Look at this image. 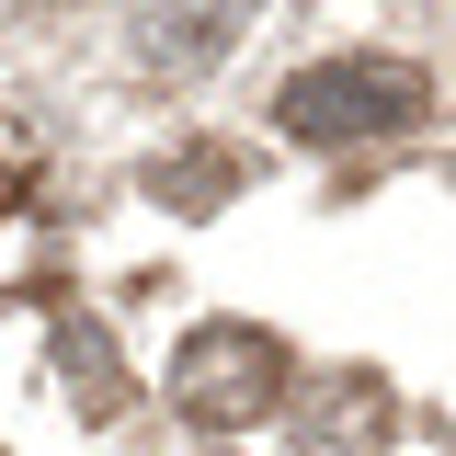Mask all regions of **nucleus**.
<instances>
[{"label":"nucleus","mask_w":456,"mask_h":456,"mask_svg":"<svg viewBox=\"0 0 456 456\" xmlns=\"http://www.w3.org/2000/svg\"><path fill=\"white\" fill-rule=\"evenodd\" d=\"M57 377H69V411H80V422H114V411H126L114 331H92V320H57Z\"/></svg>","instance_id":"3"},{"label":"nucleus","mask_w":456,"mask_h":456,"mask_svg":"<svg viewBox=\"0 0 456 456\" xmlns=\"http://www.w3.org/2000/svg\"><path fill=\"white\" fill-rule=\"evenodd\" d=\"M228 35H240V12H206V23H149L137 46H149V69H206Z\"/></svg>","instance_id":"5"},{"label":"nucleus","mask_w":456,"mask_h":456,"mask_svg":"<svg viewBox=\"0 0 456 456\" xmlns=\"http://www.w3.org/2000/svg\"><path fill=\"white\" fill-rule=\"evenodd\" d=\"M285 342L263 320H206V331H183L171 354V399H183V422H206V434H251V422H274L285 399Z\"/></svg>","instance_id":"2"},{"label":"nucleus","mask_w":456,"mask_h":456,"mask_svg":"<svg viewBox=\"0 0 456 456\" xmlns=\"http://www.w3.org/2000/svg\"><path fill=\"white\" fill-rule=\"evenodd\" d=\"M422 69L411 57H320V69H297L274 92V126L297 149H354V137H399V126H422Z\"/></svg>","instance_id":"1"},{"label":"nucleus","mask_w":456,"mask_h":456,"mask_svg":"<svg viewBox=\"0 0 456 456\" xmlns=\"http://www.w3.org/2000/svg\"><path fill=\"white\" fill-rule=\"evenodd\" d=\"M228 183H240V160H217V149H183V160H160V171H149V194H160V206H183V217L228 206Z\"/></svg>","instance_id":"4"}]
</instances>
